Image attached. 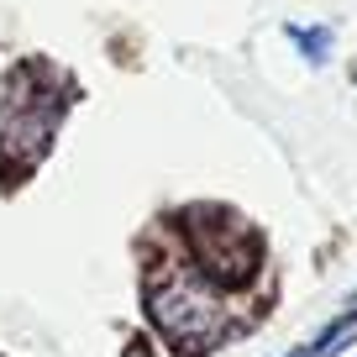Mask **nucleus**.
I'll return each instance as SVG.
<instances>
[{"instance_id": "obj_1", "label": "nucleus", "mask_w": 357, "mask_h": 357, "mask_svg": "<svg viewBox=\"0 0 357 357\" xmlns=\"http://www.w3.org/2000/svg\"><path fill=\"white\" fill-rule=\"evenodd\" d=\"M147 315L153 326L178 347V352H200L226 331L231 310L215 279H205L195 263H168L147 279Z\"/></svg>"}, {"instance_id": "obj_2", "label": "nucleus", "mask_w": 357, "mask_h": 357, "mask_svg": "<svg viewBox=\"0 0 357 357\" xmlns=\"http://www.w3.org/2000/svg\"><path fill=\"white\" fill-rule=\"evenodd\" d=\"M58 116H63V95L16 74L11 89L0 95V158L11 168H32L47 153V142H53Z\"/></svg>"}, {"instance_id": "obj_3", "label": "nucleus", "mask_w": 357, "mask_h": 357, "mask_svg": "<svg viewBox=\"0 0 357 357\" xmlns=\"http://www.w3.org/2000/svg\"><path fill=\"white\" fill-rule=\"evenodd\" d=\"M190 247H195V268L205 279H215L221 289L226 284H247L257 268V236L226 211H195L190 215Z\"/></svg>"}, {"instance_id": "obj_4", "label": "nucleus", "mask_w": 357, "mask_h": 357, "mask_svg": "<svg viewBox=\"0 0 357 357\" xmlns=\"http://www.w3.org/2000/svg\"><path fill=\"white\" fill-rule=\"evenodd\" d=\"M357 342V310H347V315H336L331 326H326L315 342H305V347H294L289 357H336L342 347H352Z\"/></svg>"}, {"instance_id": "obj_5", "label": "nucleus", "mask_w": 357, "mask_h": 357, "mask_svg": "<svg viewBox=\"0 0 357 357\" xmlns=\"http://www.w3.org/2000/svg\"><path fill=\"white\" fill-rule=\"evenodd\" d=\"M284 37H289V43L305 53V63H310V68H321L326 58H331V26H305V22H289V26H284Z\"/></svg>"}]
</instances>
